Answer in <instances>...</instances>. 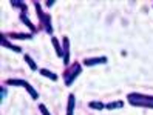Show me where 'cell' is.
<instances>
[{"mask_svg":"<svg viewBox=\"0 0 153 115\" xmlns=\"http://www.w3.org/2000/svg\"><path fill=\"white\" fill-rule=\"evenodd\" d=\"M80 69H82V68H80V65L79 63H76L73 68H71L70 71H68V72L65 74V84L68 86V84H71V83H73L74 82V78L80 74Z\"/></svg>","mask_w":153,"mask_h":115,"instance_id":"2","label":"cell"},{"mask_svg":"<svg viewBox=\"0 0 153 115\" xmlns=\"http://www.w3.org/2000/svg\"><path fill=\"white\" fill-rule=\"evenodd\" d=\"M64 63L70 65V40L64 37Z\"/></svg>","mask_w":153,"mask_h":115,"instance_id":"4","label":"cell"},{"mask_svg":"<svg viewBox=\"0 0 153 115\" xmlns=\"http://www.w3.org/2000/svg\"><path fill=\"white\" fill-rule=\"evenodd\" d=\"M107 109H116V108H122V101H114V103H108L105 106Z\"/></svg>","mask_w":153,"mask_h":115,"instance_id":"13","label":"cell"},{"mask_svg":"<svg viewBox=\"0 0 153 115\" xmlns=\"http://www.w3.org/2000/svg\"><path fill=\"white\" fill-rule=\"evenodd\" d=\"M2 45L3 46H6V48H10V49H13L14 52H22V49L19 48V46H14V45H11L10 41H6L5 39H2Z\"/></svg>","mask_w":153,"mask_h":115,"instance_id":"10","label":"cell"},{"mask_svg":"<svg viewBox=\"0 0 153 115\" xmlns=\"http://www.w3.org/2000/svg\"><path fill=\"white\" fill-rule=\"evenodd\" d=\"M51 41H53V46H54V49H56V52H57V55H59V57H62V55H64V49L60 48L57 39H56V37H53V39H51Z\"/></svg>","mask_w":153,"mask_h":115,"instance_id":"6","label":"cell"},{"mask_svg":"<svg viewBox=\"0 0 153 115\" xmlns=\"http://www.w3.org/2000/svg\"><path fill=\"white\" fill-rule=\"evenodd\" d=\"M39 109L42 111V114H43V115H50V112H48V109H47V108H45V106H43V104H39Z\"/></svg>","mask_w":153,"mask_h":115,"instance_id":"16","label":"cell"},{"mask_svg":"<svg viewBox=\"0 0 153 115\" xmlns=\"http://www.w3.org/2000/svg\"><path fill=\"white\" fill-rule=\"evenodd\" d=\"M74 104H76V100H74V94H70V97H68V108H67V115H73V112H74Z\"/></svg>","mask_w":153,"mask_h":115,"instance_id":"5","label":"cell"},{"mask_svg":"<svg viewBox=\"0 0 153 115\" xmlns=\"http://www.w3.org/2000/svg\"><path fill=\"white\" fill-rule=\"evenodd\" d=\"M20 20H22V22H23L26 26H28V28H30L31 31H34V25L30 22V19L26 17V14H25V12H22V14H20Z\"/></svg>","mask_w":153,"mask_h":115,"instance_id":"8","label":"cell"},{"mask_svg":"<svg viewBox=\"0 0 153 115\" xmlns=\"http://www.w3.org/2000/svg\"><path fill=\"white\" fill-rule=\"evenodd\" d=\"M5 95H6V89H5V87H2V98H5Z\"/></svg>","mask_w":153,"mask_h":115,"instance_id":"17","label":"cell"},{"mask_svg":"<svg viewBox=\"0 0 153 115\" xmlns=\"http://www.w3.org/2000/svg\"><path fill=\"white\" fill-rule=\"evenodd\" d=\"M90 108H93V109H97V111H101V109H104V108H105V104L99 103V101H91V103H90Z\"/></svg>","mask_w":153,"mask_h":115,"instance_id":"11","label":"cell"},{"mask_svg":"<svg viewBox=\"0 0 153 115\" xmlns=\"http://www.w3.org/2000/svg\"><path fill=\"white\" fill-rule=\"evenodd\" d=\"M48 6H53V5H54V2H53V0H48V3H47Z\"/></svg>","mask_w":153,"mask_h":115,"instance_id":"18","label":"cell"},{"mask_svg":"<svg viewBox=\"0 0 153 115\" xmlns=\"http://www.w3.org/2000/svg\"><path fill=\"white\" fill-rule=\"evenodd\" d=\"M42 22L45 23V26H47V32L51 34V32H53V26H51V19H50V15L45 14V19H43Z\"/></svg>","mask_w":153,"mask_h":115,"instance_id":"9","label":"cell"},{"mask_svg":"<svg viewBox=\"0 0 153 115\" xmlns=\"http://www.w3.org/2000/svg\"><path fill=\"white\" fill-rule=\"evenodd\" d=\"M107 63V57H96V58H87L84 61V65L87 66H93V65H104Z\"/></svg>","mask_w":153,"mask_h":115,"instance_id":"3","label":"cell"},{"mask_svg":"<svg viewBox=\"0 0 153 115\" xmlns=\"http://www.w3.org/2000/svg\"><path fill=\"white\" fill-rule=\"evenodd\" d=\"M128 101L133 106H142V108H152L153 109V97L141 95V94H130Z\"/></svg>","mask_w":153,"mask_h":115,"instance_id":"1","label":"cell"},{"mask_svg":"<svg viewBox=\"0 0 153 115\" xmlns=\"http://www.w3.org/2000/svg\"><path fill=\"white\" fill-rule=\"evenodd\" d=\"M25 60L28 61V65H30V68H31L33 71H36V69H37V66H36V63H34V61L31 60V57H30V55H25Z\"/></svg>","mask_w":153,"mask_h":115,"instance_id":"14","label":"cell"},{"mask_svg":"<svg viewBox=\"0 0 153 115\" xmlns=\"http://www.w3.org/2000/svg\"><path fill=\"white\" fill-rule=\"evenodd\" d=\"M11 35H13V37H17V39H26V40L31 39L30 34H11Z\"/></svg>","mask_w":153,"mask_h":115,"instance_id":"15","label":"cell"},{"mask_svg":"<svg viewBox=\"0 0 153 115\" xmlns=\"http://www.w3.org/2000/svg\"><path fill=\"white\" fill-rule=\"evenodd\" d=\"M8 84H14V86H26L25 80H8Z\"/></svg>","mask_w":153,"mask_h":115,"instance_id":"12","label":"cell"},{"mask_svg":"<svg viewBox=\"0 0 153 115\" xmlns=\"http://www.w3.org/2000/svg\"><path fill=\"white\" fill-rule=\"evenodd\" d=\"M40 74H42L43 77L50 78V80H53V82H56V80H57V75H56V74H53V72H50L48 69H40Z\"/></svg>","mask_w":153,"mask_h":115,"instance_id":"7","label":"cell"}]
</instances>
